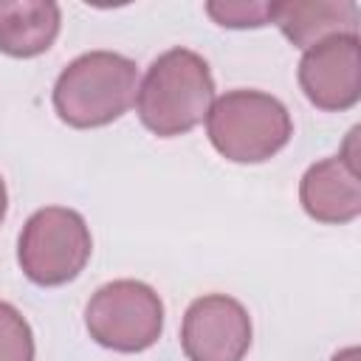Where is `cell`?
Segmentation results:
<instances>
[{"mask_svg": "<svg viewBox=\"0 0 361 361\" xmlns=\"http://www.w3.org/2000/svg\"><path fill=\"white\" fill-rule=\"evenodd\" d=\"M212 102L214 79L209 62L189 48L164 51L147 68L135 93L141 124L161 138L195 130L209 116Z\"/></svg>", "mask_w": 361, "mask_h": 361, "instance_id": "6da1fadb", "label": "cell"}, {"mask_svg": "<svg viewBox=\"0 0 361 361\" xmlns=\"http://www.w3.org/2000/svg\"><path fill=\"white\" fill-rule=\"evenodd\" d=\"M138 93V68L116 51H90L76 56L54 85L56 116L76 127H104L124 116Z\"/></svg>", "mask_w": 361, "mask_h": 361, "instance_id": "7a4b0ae2", "label": "cell"}, {"mask_svg": "<svg viewBox=\"0 0 361 361\" xmlns=\"http://www.w3.org/2000/svg\"><path fill=\"white\" fill-rule=\"evenodd\" d=\"M206 130L223 158L234 164H262L290 141L293 121L271 93L228 90L212 102Z\"/></svg>", "mask_w": 361, "mask_h": 361, "instance_id": "3957f363", "label": "cell"}, {"mask_svg": "<svg viewBox=\"0 0 361 361\" xmlns=\"http://www.w3.org/2000/svg\"><path fill=\"white\" fill-rule=\"evenodd\" d=\"M93 251L85 217L68 206H45L34 212L17 243L23 274L42 288H56L82 274Z\"/></svg>", "mask_w": 361, "mask_h": 361, "instance_id": "277c9868", "label": "cell"}, {"mask_svg": "<svg viewBox=\"0 0 361 361\" xmlns=\"http://www.w3.org/2000/svg\"><path fill=\"white\" fill-rule=\"evenodd\" d=\"M85 327L90 338L107 350L141 353L152 347L164 330V302L147 282L116 279L90 296Z\"/></svg>", "mask_w": 361, "mask_h": 361, "instance_id": "5b68a950", "label": "cell"}, {"mask_svg": "<svg viewBox=\"0 0 361 361\" xmlns=\"http://www.w3.org/2000/svg\"><path fill=\"white\" fill-rule=\"evenodd\" d=\"M180 347L189 361H243L251 347V316L226 293H206L186 307Z\"/></svg>", "mask_w": 361, "mask_h": 361, "instance_id": "8992f818", "label": "cell"}, {"mask_svg": "<svg viewBox=\"0 0 361 361\" xmlns=\"http://www.w3.org/2000/svg\"><path fill=\"white\" fill-rule=\"evenodd\" d=\"M299 85L310 104L347 110L361 96V39L336 34L310 45L299 62Z\"/></svg>", "mask_w": 361, "mask_h": 361, "instance_id": "52a82bcc", "label": "cell"}, {"mask_svg": "<svg viewBox=\"0 0 361 361\" xmlns=\"http://www.w3.org/2000/svg\"><path fill=\"white\" fill-rule=\"evenodd\" d=\"M305 212L319 223H350L361 214V175L355 158V141L350 155H333L313 164L299 186Z\"/></svg>", "mask_w": 361, "mask_h": 361, "instance_id": "ba28073f", "label": "cell"}, {"mask_svg": "<svg viewBox=\"0 0 361 361\" xmlns=\"http://www.w3.org/2000/svg\"><path fill=\"white\" fill-rule=\"evenodd\" d=\"M271 20L282 28V34L299 45L310 48L336 34H355L358 28V6L353 0H290L271 3Z\"/></svg>", "mask_w": 361, "mask_h": 361, "instance_id": "9c48e42d", "label": "cell"}, {"mask_svg": "<svg viewBox=\"0 0 361 361\" xmlns=\"http://www.w3.org/2000/svg\"><path fill=\"white\" fill-rule=\"evenodd\" d=\"M62 11L51 0H0V51L17 59L48 51L59 34Z\"/></svg>", "mask_w": 361, "mask_h": 361, "instance_id": "30bf717a", "label": "cell"}, {"mask_svg": "<svg viewBox=\"0 0 361 361\" xmlns=\"http://www.w3.org/2000/svg\"><path fill=\"white\" fill-rule=\"evenodd\" d=\"M0 361H34L31 324L8 302H0Z\"/></svg>", "mask_w": 361, "mask_h": 361, "instance_id": "8fae6325", "label": "cell"}, {"mask_svg": "<svg viewBox=\"0 0 361 361\" xmlns=\"http://www.w3.org/2000/svg\"><path fill=\"white\" fill-rule=\"evenodd\" d=\"M206 11L226 28H257L271 23V3H209Z\"/></svg>", "mask_w": 361, "mask_h": 361, "instance_id": "7c38bea8", "label": "cell"}, {"mask_svg": "<svg viewBox=\"0 0 361 361\" xmlns=\"http://www.w3.org/2000/svg\"><path fill=\"white\" fill-rule=\"evenodd\" d=\"M6 209H8V192H6V180L0 178V223L6 217Z\"/></svg>", "mask_w": 361, "mask_h": 361, "instance_id": "4fadbf2b", "label": "cell"}, {"mask_svg": "<svg viewBox=\"0 0 361 361\" xmlns=\"http://www.w3.org/2000/svg\"><path fill=\"white\" fill-rule=\"evenodd\" d=\"M333 361H358V350H355V347L341 350V353H336V355H333Z\"/></svg>", "mask_w": 361, "mask_h": 361, "instance_id": "5bb4252c", "label": "cell"}]
</instances>
